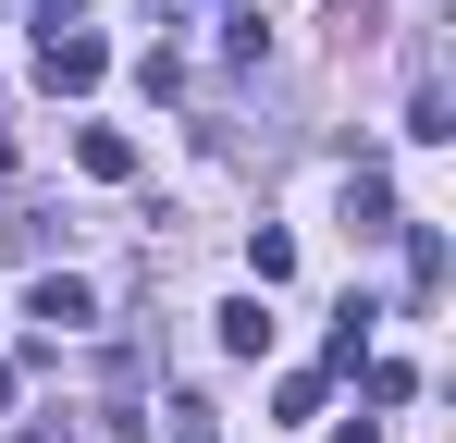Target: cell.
Segmentation results:
<instances>
[{
	"label": "cell",
	"instance_id": "3",
	"mask_svg": "<svg viewBox=\"0 0 456 443\" xmlns=\"http://www.w3.org/2000/svg\"><path fill=\"white\" fill-rule=\"evenodd\" d=\"M346 234H358V246L407 234V210H395V185H382V173H358V185H346Z\"/></svg>",
	"mask_w": 456,
	"mask_h": 443
},
{
	"label": "cell",
	"instance_id": "9",
	"mask_svg": "<svg viewBox=\"0 0 456 443\" xmlns=\"http://www.w3.org/2000/svg\"><path fill=\"white\" fill-rule=\"evenodd\" d=\"M173 443H223V407H198V394H173Z\"/></svg>",
	"mask_w": 456,
	"mask_h": 443
},
{
	"label": "cell",
	"instance_id": "8",
	"mask_svg": "<svg viewBox=\"0 0 456 443\" xmlns=\"http://www.w3.org/2000/svg\"><path fill=\"white\" fill-rule=\"evenodd\" d=\"M407 284H419V295L444 284V234H432V222H407Z\"/></svg>",
	"mask_w": 456,
	"mask_h": 443
},
{
	"label": "cell",
	"instance_id": "12",
	"mask_svg": "<svg viewBox=\"0 0 456 443\" xmlns=\"http://www.w3.org/2000/svg\"><path fill=\"white\" fill-rule=\"evenodd\" d=\"M0 173H12V136H0Z\"/></svg>",
	"mask_w": 456,
	"mask_h": 443
},
{
	"label": "cell",
	"instance_id": "2",
	"mask_svg": "<svg viewBox=\"0 0 456 443\" xmlns=\"http://www.w3.org/2000/svg\"><path fill=\"white\" fill-rule=\"evenodd\" d=\"M25 320L62 345V333H86V320H99V284H86V271H37V284H25Z\"/></svg>",
	"mask_w": 456,
	"mask_h": 443
},
{
	"label": "cell",
	"instance_id": "13",
	"mask_svg": "<svg viewBox=\"0 0 456 443\" xmlns=\"http://www.w3.org/2000/svg\"><path fill=\"white\" fill-rule=\"evenodd\" d=\"M62 12H75V0H62Z\"/></svg>",
	"mask_w": 456,
	"mask_h": 443
},
{
	"label": "cell",
	"instance_id": "6",
	"mask_svg": "<svg viewBox=\"0 0 456 443\" xmlns=\"http://www.w3.org/2000/svg\"><path fill=\"white\" fill-rule=\"evenodd\" d=\"M223 345H234V358H272V308H259V295L223 308Z\"/></svg>",
	"mask_w": 456,
	"mask_h": 443
},
{
	"label": "cell",
	"instance_id": "10",
	"mask_svg": "<svg viewBox=\"0 0 456 443\" xmlns=\"http://www.w3.org/2000/svg\"><path fill=\"white\" fill-rule=\"evenodd\" d=\"M12 394H25V358H0V407H12Z\"/></svg>",
	"mask_w": 456,
	"mask_h": 443
},
{
	"label": "cell",
	"instance_id": "7",
	"mask_svg": "<svg viewBox=\"0 0 456 443\" xmlns=\"http://www.w3.org/2000/svg\"><path fill=\"white\" fill-rule=\"evenodd\" d=\"M407 136H419V148H444V136H456V99L432 86V74H419V99H407Z\"/></svg>",
	"mask_w": 456,
	"mask_h": 443
},
{
	"label": "cell",
	"instance_id": "4",
	"mask_svg": "<svg viewBox=\"0 0 456 443\" xmlns=\"http://www.w3.org/2000/svg\"><path fill=\"white\" fill-rule=\"evenodd\" d=\"M370 320H382L370 295H346V308H333V345H321V369H358V358H370Z\"/></svg>",
	"mask_w": 456,
	"mask_h": 443
},
{
	"label": "cell",
	"instance_id": "5",
	"mask_svg": "<svg viewBox=\"0 0 456 443\" xmlns=\"http://www.w3.org/2000/svg\"><path fill=\"white\" fill-rule=\"evenodd\" d=\"M75 160L99 173V185H136V136H111V124H86V136H75Z\"/></svg>",
	"mask_w": 456,
	"mask_h": 443
},
{
	"label": "cell",
	"instance_id": "11",
	"mask_svg": "<svg viewBox=\"0 0 456 443\" xmlns=\"http://www.w3.org/2000/svg\"><path fill=\"white\" fill-rule=\"evenodd\" d=\"M333 443H382V431H370V419H346V431H333Z\"/></svg>",
	"mask_w": 456,
	"mask_h": 443
},
{
	"label": "cell",
	"instance_id": "1",
	"mask_svg": "<svg viewBox=\"0 0 456 443\" xmlns=\"http://www.w3.org/2000/svg\"><path fill=\"white\" fill-rule=\"evenodd\" d=\"M99 74H111V37H86L75 12H50V25H37V86H62V99H86Z\"/></svg>",
	"mask_w": 456,
	"mask_h": 443
}]
</instances>
